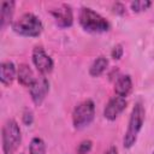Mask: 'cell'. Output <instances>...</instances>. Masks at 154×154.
Wrapping results in <instances>:
<instances>
[{
    "instance_id": "e0dca14e",
    "label": "cell",
    "mask_w": 154,
    "mask_h": 154,
    "mask_svg": "<svg viewBox=\"0 0 154 154\" xmlns=\"http://www.w3.org/2000/svg\"><path fill=\"white\" fill-rule=\"evenodd\" d=\"M91 147H93V142L90 140H84V141H82L78 144V147H77V154H87V153L90 152Z\"/></svg>"
},
{
    "instance_id": "7c38bea8",
    "label": "cell",
    "mask_w": 154,
    "mask_h": 154,
    "mask_svg": "<svg viewBox=\"0 0 154 154\" xmlns=\"http://www.w3.org/2000/svg\"><path fill=\"white\" fill-rule=\"evenodd\" d=\"M35 76L34 72L31 70V67L28 64H20L17 69V79L19 82V84L24 85V87H30L32 84V82L35 81Z\"/></svg>"
},
{
    "instance_id": "5bb4252c",
    "label": "cell",
    "mask_w": 154,
    "mask_h": 154,
    "mask_svg": "<svg viewBox=\"0 0 154 154\" xmlns=\"http://www.w3.org/2000/svg\"><path fill=\"white\" fill-rule=\"evenodd\" d=\"M107 66H108V59L106 57H103V55H100L90 65L89 75L91 77H99L107 70Z\"/></svg>"
},
{
    "instance_id": "30bf717a",
    "label": "cell",
    "mask_w": 154,
    "mask_h": 154,
    "mask_svg": "<svg viewBox=\"0 0 154 154\" xmlns=\"http://www.w3.org/2000/svg\"><path fill=\"white\" fill-rule=\"evenodd\" d=\"M17 77V69L12 61H2L0 65V81L5 87L12 84Z\"/></svg>"
},
{
    "instance_id": "277c9868",
    "label": "cell",
    "mask_w": 154,
    "mask_h": 154,
    "mask_svg": "<svg viewBox=\"0 0 154 154\" xmlns=\"http://www.w3.org/2000/svg\"><path fill=\"white\" fill-rule=\"evenodd\" d=\"M22 142V132L14 119H8L2 125L1 144L4 154H13Z\"/></svg>"
},
{
    "instance_id": "9c48e42d",
    "label": "cell",
    "mask_w": 154,
    "mask_h": 154,
    "mask_svg": "<svg viewBox=\"0 0 154 154\" xmlns=\"http://www.w3.org/2000/svg\"><path fill=\"white\" fill-rule=\"evenodd\" d=\"M126 107V100L122 96H113L108 100L103 108V117L108 120H116L118 116L125 109Z\"/></svg>"
},
{
    "instance_id": "3957f363",
    "label": "cell",
    "mask_w": 154,
    "mask_h": 154,
    "mask_svg": "<svg viewBox=\"0 0 154 154\" xmlns=\"http://www.w3.org/2000/svg\"><path fill=\"white\" fill-rule=\"evenodd\" d=\"M12 29L20 36L26 37H37L43 30V24L34 13L26 12L22 14L17 20L13 22Z\"/></svg>"
},
{
    "instance_id": "7a4b0ae2",
    "label": "cell",
    "mask_w": 154,
    "mask_h": 154,
    "mask_svg": "<svg viewBox=\"0 0 154 154\" xmlns=\"http://www.w3.org/2000/svg\"><path fill=\"white\" fill-rule=\"evenodd\" d=\"M78 22L85 31L93 32V34L106 32L111 28L108 20H106V18H103L100 13L95 12L90 7L81 8L79 16H78Z\"/></svg>"
},
{
    "instance_id": "4fadbf2b",
    "label": "cell",
    "mask_w": 154,
    "mask_h": 154,
    "mask_svg": "<svg viewBox=\"0 0 154 154\" xmlns=\"http://www.w3.org/2000/svg\"><path fill=\"white\" fill-rule=\"evenodd\" d=\"M14 1H4L1 4V11H0V25L4 30L11 22L14 12Z\"/></svg>"
},
{
    "instance_id": "ac0fdd59",
    "label": "cell",
    "mask_w": 154,
    "mask_h": 154,
    "mask_svg": "<svg viewBox=\"0 0 154 154\" xmlns=\"http://www.w3.org/2000/svg\"><path fill=\"white\" fill-rule=\"evenodd\" d=\"M123 53H124V49H123V46L120 43L116 45L113 48H112V52H111V57L114 59V60H119L122 57H123Z\"/></svg>"
},
{
    "instance_id": "8992f818",
    "label": "cell",
    "mask_w": 154,
    "mask_h": 154,
    "mask_svg": "<svg viewBox=\"0 0 154 154\" xmlns=\"http://www.w3.org/2000/svg\"><path fill=\"white\" fill-rule=\"evenodd\" d=\"M31 59L32 63L35 65V67L37 69V71L45 76L49 72H52L53 67H54V63L53 59L45 52V49L41 46H36L32 49V54H31Z\"/></svg>"
},
{
    "instance_id": "52a82bcc",
    "label": "cell",
    "mask_w": 154,
    "mask_h": 154,
    "mask_svg": "<svg viewBox=\"0 0 154 154\" xmlns=\"http://www.w3.org/2000/svg\"><path fill=\"white\" fill-rule=\"evenodd\" d=\"M48 91H49V82L45 76L36 77L35 81L32 82V84L29 87V93H30L31 100L36 106H40L43 102Z\"/></svg>"
},
{
    "instance_id": "8fae6325",
    "label": "cell",
    "mask_w": 154,
    "mask_h": 154,
    "mask_svg": "<svg viewBox=\"0 0 154 154\" xmlns=\"http://www.w3.org/2000/svg\"><path fill=\"white\" fill-rule=\"evenodd\" d=\"M132 90V79L129 75L119 76L114 83V93L118 96L126 97Z\"/></svg>"
},
{
    "instance_id": "2e32d148",
    "label": "cell",
    "mask_w": 154,
    "mask_h": 154,
    "mask_svg": "<svg viewBox=\"0 0 154 154\" xmlns=\"http://www.w3.org/2000/svg\"><path fill=\"white\" fill-rule=\"evenodd\" d=\"M152 5V1H148V0H136V1H132L131 2V10L134 12H142V11H146Z\"/></svg>"
},
{
    "instance_id": "d6986e66",
    "label": "cell",
    "mask_w": 154,
    "mask_h": 154,
    "mask_svg": "<svg viewBox=\"0 0 154 154\" xmlns=\"http://www.w3.org/2000/svg\"><path fill=\"white\" fill-rule=\"evenodd\" d=\"M22 119H23V123L25 125H31L32 122H34V114H32V112L30 109H25L24 113H23Z\"/></svg>"
},
{
    "instance_id": "7402d4cb",
    "label": "cell",
    "mask_w": 154,
    "mask_h": 154,
    "mask_svg": "<svg viewBox=\"0 0 154 154\" xmlns=\"http://www.w3.org/2000/svg\"><path fill=\"white\" fill-rule=\"evenodd\" d=\"M153 154H154V150H153Z\"/></svg>"
},
{
    "instance_id": "ba28073f",
    "label": "cell",
    "mask_w": 154,
    "mask_h": 154,
    "mask_svg": "<svg viewBox=\"0 0 154 154\" xmlns=\"http://www.w3.org/2000/svg\"><path fill=\"white\" fill-rule=\"evenodd\" d=\"M51 14L53 16V18L55 19V23L60 28H70L73 24L72 8L66 4H61L57 8L51 10Z\"/></svg>"
},
{
    "instance_id": "ffe728a7",
    "label": "cell",
    "mask_w": 154,
    "mask_h": 154,
    "mask_svg": "<svg viewBox=\"0 0 154 154\" xmlns=\"http://www.w3.org/2000/svg\"><path fill=\"white\" fill-rule=\"evenodd\" d=\"M113 12L116 14H120L122 16V14L125 13V6L123 4H120V2H116L113 5Z\"/></svg>"
},
{
    "instance_id": "6da1fadb",
    "label": "cell",
    "mask_w": 154,
    "mask_h": 154,
    "mask_svg": "<svg viewBox=\"0 0 154 154\" xmlns=\"http://www.w3.org/2000/svg\"><path fill=\"white\" fill-rule=\"evenodd\" d=\"M144 118H146V111H144L143 105L141 102H136L131 111L129 124H128V130L123 138V146L126 149L131 148L136 143L138 132L141 131L142 125L144 123Z\"/></svg>"
},
{
    "instance_id": "603a6c76",
    "label": "cell",
    "mask_w": 154,
    "mask_h": 154,
    "mask_svg": "<svg viewBox=\"0 0 154 154\" xmlns=\"http://www.w3.org/2000/svg\"><path fill=\"white\" fill-rule=\"evenodd\" d=\"M20 154H23V153H20Z\"/></svg>"
},
{
    "instance_id": "5b68a950",
    "label": "cell",
    "mask_w": 154,
    "mask_h": 154,
    "mask_svg": "<svg viewBox=\"0 0 154 154\" xmlns=\"http://www.w3.org/2000/svg\"><path fill=\"white\" fill-rule=\"evenodd\" d=\"M95 117V105L91 100H84L78 103L72 112V123L76 129H83L88 126Z\"/></svg>"
},
{
    "instance_id": "9a60e30c",
    "label": "cell",
    "mask_w": 154,
    "mask_h": 154,
    "mask_svg": "<svg viewBox=\"0 0 154 154\" xmlns=\"http://www.w3.org/2000/svg\"><path fill=\"white\" fill-rule=\"evenodd\" d=\"M29 154H46V143L40 137H34L29 144Z\"/></svg>"
},
{
    "instance_id": "44dd1931",
    "label": "cell",
    "mask_w": 154,
    "mask_h": 154,
    "mask_svg": "<svg viewBox=\"0 0 154 154\" xmlns=\"http://www.w3.org/2000/svg\"><path fill=\"white\" fill-rule=\"evenodd\" d=\"M105 154H118V149H117V147L111 146V147L106 150V153H105Z\"/></svg>"
}]
</instances>
